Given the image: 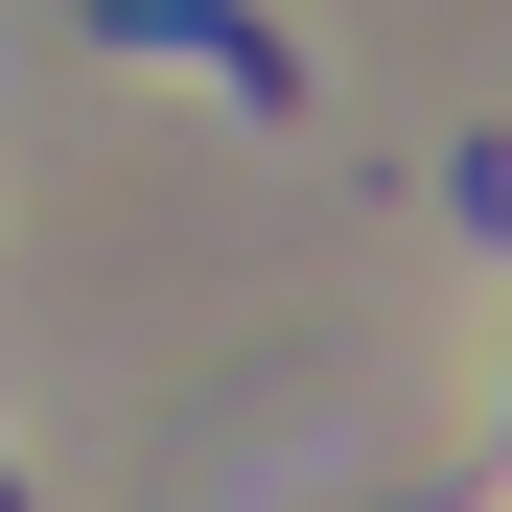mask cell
Listing matches in <instances>:
<instances>
[{
	"label": "cell",
	"instance_id": "6da1fadb",
	"mask_svg": "<svg viewBox=\"0 0 512 512\" xmlns=\"http://www.w3.org/2000/svg\"><path fill=\"white\" fill-rule=\"evenodd\" d=\"M94 47H163V70H210L233 117H303V94H326V70L256 24V0H94Z\"/></svg>",
	"mask_w": 512,
	"mask_h": 512
}]
</instances>
